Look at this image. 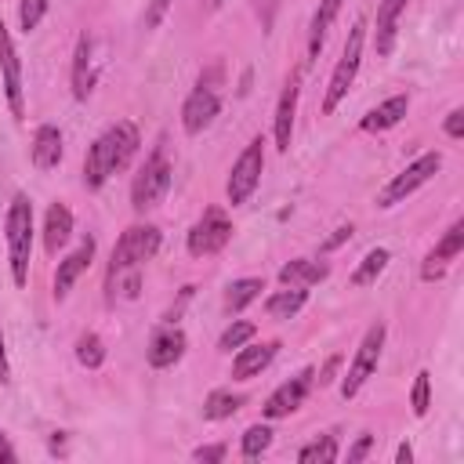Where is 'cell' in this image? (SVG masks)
Here are the masks:
<instances>
[{
    "mask_svg": "<svg viewBox=\"0 0 464 464\" xmlns=\"http://www.w3.org/2000/svg\"><path fill=\"white\" fill-rule=\"evenodd\" d=\"M69 236H72V210L65 203H51L44 218V250L58 254L69 243Z\"/></svg>",
    "mask_w": 464,
    "mask_h": 464,
    "instance_id": "obj_22",
    "label": "cell"
},
{
    "mask_svg": "<svg viewBox=\"0 0 464 464\" xmlns=\"http://www.w3.org/2000/svg\"><path fill=\"white\" fill-rule=\"evenodd\" d=\"M250 4H254V11H257L261 25L268 29V25H272V18H276V7H279V0H250Z\"/></svg>",
    "mask_w": 464,
    "mask_h": 464,
    "instance_id": "obj_38",
    "label": "cell"
},
{
    "mask_svg": "<svg viewBox=\"0 0 464 464\" xmlns=\"http://www.w3.org/2000/svg\"><path fill=\"white\" fill-rule=\"evenodd\" d=\"M225 453H228V446H225V442L196 446V450H192V460H210V464H218V460H225Z\"/></svg>",
    "mask_w": 464,
    "mask_h": 464,
    "instance_id": "obj_35",
    "label": "cell"
},
{
    "mask_svg": "<svg viewBox=\"0 0 464 464\" xmlns=\"http://www.w3.org/2000/svg\"><path fill=\"white\" fill-rule=\"evenodd\" d=\"M254 334H257V326H254V323H246V319H232V323L221 330V337H218V348H221V352L243 348V344H246Z\"/></svg>",
    "mask_w": 464,
    "mask_h": 464,
    "instance_id": "obj_32",
    "label": "cell"
},
{
    "mask_svg": "<svg viewBox=\"0 0 464 464\" xmlns=\"http://www.w3.org/2000/svg\"><path fill=\"white\" fill-rule=\"evenodd\" d=\"M0 460H7V464H11V460H18V453L11 450V442H7V435H4V431H0Z\"/></svg>",
    "mask_w": 464,
    "mask_h": 464,
    "instance_id": "obj_43",
    "label": "cell"
},
{
    "mask_svg": "<svg viewBox=\"0 0 464 464\" xmlns=\"http://www.w3.org/2000/svg\"><path fill=\"white\" fill-rule=\"evenodd\" d=\"M410 460H413V450H410V442H402L395 450V464H410Z\"/></svg>",
    "mask_w": 464,
    "mask_h": 464,
    "instance_id": "obj_44",
    "label": "cell"
},
{
    "mask_svg": "<svg viewBox=\"0 0 464 464\" xmlns=\"http://www.w3.org/2000/svg\"><path fill=\"white\" fill-rule=\"evenodd\" d=\"M170 181H174V167H170L167 152H163V149H152L149 160L141 163V170H138L134 181H130V207H134L138 214L152 210V207L167 196Z\"/></svg>",
    "mask_w": 464,
    "mask_h": 464,
    "instance_id": "obj_5",
    "label": "cell"
},
{
    "mask_svg": "<svg viewBox=\"0 0 464 464\" xmlns=\"http://www.w3.org/2000/svg\"><path fill=\"white\" fill-rule=\"evenodd\" d=\"M276 352H279V341H261V344H243V348H236V355H232V377L236 381H250V377H257L272 359H276Z\"/></svg>",
    "mask_w": 464,
    "mask_h": 464,
    "instance_id": "obj_18",
    "label": "cell"
},
{
    "mask_svg": "<svg viewBox=\"0 0 464 464\" xmlns=\"http://www.w3.org/2000/svg\"><path fill=\"white\" fill-rule=\"evenodd\" d=\"M261 170H265V138H254L239 152V160L232 163V170H228V181H225L228 207H243L254 196V188L261 185Z\"/></svg>",
    "mask_w": 464,
    "mask_h": 464,
    "instance_id": "obj_8",
    "label": "cell"
},
{
    "mask_svg": "<svg viewBox=\"0 0 464 464\" xmlns=\"http://www.w3.org/2000/svg\"><path fill=\"white\" fill-rule=\"evenodd\" d=\"M370 446H373V435H359V442L348 450V464H359V460H366Z\"/></svg>",
    "mask_w": 464,
    "mask_h": 464,
    "instance_id": "obj_39",
    "label": "cell"
},
{
    "mask_svg": "<svg viewBox=\"0 0 464 464\" xmlns=\"http://www.w3.org/2000/svg\"><path fill=\"white\" fill-rule=\"evenodd\" d=\"M297 460H301V464H330V460H337V439H334V435L312 439L308 446L297 450Z\"/></svg>",
    "mask_w": 464,
    "mask_h": 464,
    "instance_id": "obj_31",
    "label": "cell"
},
{
    "mask_svg": "<svg viewBox=\"0 0 464 464\" xmlns=\"http://www.w3.org/2000/svg\"><path fill=\"white\" fill-rule=\"evenodd\" d=\"M33 203L29 196L14 192L7 218H4V236H7V265H11V279L14 286L29 283V261H33Z\"/></svg>",
    "mask_w": 464,
    "mask_h": 464,
    "instance_id": "obj_3",
    "label": "cell"
},
{
    "mask_svg": "<svg viewBox=\"0 0 464 464\" xmlns=\"http://www.w3.org/2000/svg\"><path fill=\"white\" fill-rule=\"evenodd\" d=\"M0 80H4V98L14 120H25V83H22V58L14 47L11 29L0 22Z\"/></svg>",
    "mask_w": 464,
    "mask_h": 464,
    "instance_id": "obj_10",
    "label": "cell"
},
{
    "mask_svg": "<svg viewBox=\"0 0 464 464\" xmlns=\"http://www.w3.org/2000/svg\"><path fill=\"white\" fill-rule=\"evenodd\" d=\"M94 250H98L94 236H83V239H80V246H76L69 257H62V261H58V272H54V301H65V297H69L72 283L91 268Z\"/></svg>",
    "mask_w": 464,
    "mask_h": 464,
    "instance_id": "obj_14",
    "label": "cell"
},
{
    "mask_svg": "<svg viewBox=\"0 0 464 464\" xmlns=\"http://www.w3.org/2000/svg\"><path fill=\"white\" fill-rule=\"evenodd\" d=\"M44 14H47V0H22L18 4V25H22V33H33L44 22Z\"/></svg>",
    "mask_w": 464,
    "mask_h": 464,
    "instance_id": "obj_34",
    "label": "cell"
},
{
    "mask_svg": "<svg viewBox=\"0 0 464 464\" xmlns=\"http://www.w3.org/2000/svg\"><path fill=\"white\" fill-rule=\"evenodd\" d=\"M439 167H442V152H420L410 167H402L381 192H377V207H395V203H402V199H410L420 185H428L435 174H439Z\"/></svg>",
    "mask_w": 464,
    "mask_h": 464,
    "instance_id": "obj_9",
    "label": "cell"
},
{
    "mask_svg": "<svg viewBox=\"0 0 464 464\" xmlns=\"http://www.w3.org/2000/svg\"><path fill=\"white\" fill-rule=\"evenodd\" d=\"M460 250H464V218H457V221L446 228V236L428 250V257H424V265H420V279H424V283L442 279L446 268H450V261L460 257Z\"/></svg>",
    "mask_w": 464,
    "mask_h": 464,
    "instance_id": "obj_13",
    "label": "cell"
},
{
    "mask_svg": "<svg viewBox=\"0 0 464 464\" xmlns=\"http://www.w3.org/2000/svg\"><path fill=\"white\" fill-rule=\"evenodd\" d=\"M297 98H301V87L297 80H290L279 94V105H276V120H272V138H276V149L279 152H290V141H294V116H297Z\"/></svg>",
    "mask_w": 464,
    "mask_h": 464,
    "instance_id": "obj_17",
    "label": "cell"
},
{
    "mask_svg": "<svg viewBox=\"0 0 464 464\" xmlns=\"http://www.w3.org/2000/svg\"><path fill=\"white\" fill-rule=\"evenodd\" d=\"M160 250V228L156 225H130L120 232L112 257H109V272H105V297L116 301H134L141 290V268L145 261H152Z\"/></svg>",
    "mask_w": 464,
    "mask_h": 464,
    "instance_id": "obj_1",
    "label": "cell"
},
{
    "mask_svg": "<svg viewBox=\"0 0 464 464\" xmlns=\"http://www.w3.org/2000/svg\"><path fill=\"white\" fill-rule=\"evenodd\" d=\"M185 330L181 326H174V323H167V326H160L156 334H152V341H149V348H145V359H149V366L152 370H167V366H174L181 355H185Z\"/></svg>",
    "mask_w": 464,
    "mask_h": 464,
    "instance_id": "obj_16",
    "label": "cell"
},
{
    "mask_svg": "<svg viewBox=\"0 0 464 464\" xmlns=\"http://www.w3.org/2000/svg\"><path fill=\"white\" fill-rule=\"evenodd\" d=\"M410 406H413V413H417V417H424V413H428V406H431V373H428V370H420V373L413 377Z\"/></svg>",
    "mask_w": 464,
    "mask_h": 464,
    "instance_id": "obj_33",
    "label": "cell"
},
{
    "mask_svg": "<svg viewBox=\"0 0 464 464\" xmlns=\"http://www.w3.org/2000/svg\"><path fill=\"white\" fill-rule=\"evenodd\" d=\"M344 239H352V225H341V228H337V232H334V236L323 243V250H334V246H341Z\"/></svg>",
    "mask_w": 464,
    "mask_h": 464,
    "instance_id": "obj_41",
    "label": "cell"
},
{
    "mask_svg": "<svg viewBox=\"0 0 464 464\" xmlns=\"http://www.w3.org/2000/svg\"><path fill=\"white\" fill-rule=\"evenodd\" d=\"M388 261H392V254H388L384 246H373V250L359 261V268L352 272V286H370V283H377V276L388 268Z\"/></svg>",
    "mask_w": 464,
    "mask_h": 464,
    "instance_id": "obj_28",
    "label": "cell"
},
{
    "mask_svg": "<svg viewBox=\"0 0 464 464\" xmlns=\"http://www.w3.org/2000/svg\"><path fill=\"white\" fill-rule=\"evenodd\" d=\"M167 7H170V0H152V4H149V11H145V18H141V22H145V29H156V25L163 22Z\"/></svg>",
    "mask_w": 464,
    "mask_h": 464,
    "instance_id": "obj_36",
    "label": "cell"
},
{
    "mask_svg": "<svg viewBox=\"0 0 464 464\" xmlns=\"http://www.w3.org/2000/svg\"><path fill=\"white\" fill-rule=\"evenodd\" d=\"M265 290V279L257 276H246V279H232L228 290H225V312H243L250 301H257Z\"/></svg>",
    "mask_w": 464,
    "mask_h": 464,
    "instance_id": "obj_26",
    "label": "cell"
},
{
    "mask_svg": "<svg viewBox=\"0 0 464 464\" xmlns=\"http://www.w3.org/2000/svg\"><path fill=\"white\" fill-rule=\"evenodd\" d=\"M406 4H410V0H381V4H377L373 47H377V54H381V58H384V54H392V47H395V36H399V18H402Z\"/></svg>",
    "mask_w": 464,
    "mask_h": 464,
    "instance_id": "obj_20",
    "label": "cell"
},
{
    "mask_svg": "<svg viewBox=\"0 0 464 464\" xmlns=\"http://www.w3.org/2000/svg\"><path fill=\"white\" fill-rule=\"evenodd\" d=\"M29 160L36 170H51L62 163V130L54 123H40L29 145Z\"/></svg>",
    "mask_w": 464,
    "mask_h": 464,
    "instance_id": "obj_21",
    "label": "cell"
},
{
    "mask_svg": "<svg viewBox=\"0 0 464 464\" xmlns=\"http://www.w3.org/2000/svg\"><path fill=\"white\" fill-rule=\"evenodd\" d=\"M330 276V265L326 261H312V257H294L279 268V283L283 286H315Z\"/></svg>",
    "mask_w": 464,
    "mask_h": 464,
    "instance_id": "obj_23",
    "label": "cell"
},
{
    "mask_svg": "<svg viewBox=\"0 0 464 464\" xmlns=\"http://www.w3.org/2000/svg\"><path fill=\"white\" fill-rule=\"evenodd\" d=\"M98 83V58H94V40L87 33H80L76 51H72V98L87 102L91 91Z\"/></svg>",
    "mask_w": 464,
    "mask_h": 464,
    "instance_id": "obj_15",
    "label": "cell"
},
{
    "mask_svg": "<svg viewBox=\"0 0 464 464\" xmlns=\"http://www.w3.org/2000/svg\"><path fill=\"white\" fill-rule=\"evenodd\" d=\"M228 239H232V221L225 218L221 207H210V210L188 228L185 246H188L192 257H210V254H218Z\"/></svg>",
    "mask_w": 464,
    "mask_h": 464,
    "instance_id": "obj_11",
    "label": "cell"
},
{
    "mask_svg": "<svg viewBox=\"0 0 464 464\" xmlns=\"http://www.w3.org/2000/svg\"><path fill=\"white\" fill-rule=\"evenodd\" d=\"M239 406H243V395H236V392H228V388H214V392L203 399V417H207V420H228Z\"/></svg>",
    "mask_w": 464,
    "mask_h": 464,
    "instance_id": "obj_27",
    "label": "cell"
},
{
    "mask_svg": "<svg viewBox=\"0 0 464 464\" xmlns=\"http://www.w3.org/2000/svg\"><path fill=\"white\" fill-rule=\"evenodd\" d=\"M214 80H221V65H214L207 76H199V83L185 98V105H181V127H185V134H203L214 123V116L221 112V94H218Z\"/></svg>",
    "mask_w": 464,
    "mask_h": 464,
    "instance_id": "obj_7",
    "label": "cell"
},
{
    "mask_svg": "<svg viewBox=\"0 0 464 464\" xmlns=\"http://www.w3.org/2000/svg\"><path fill=\"white\" fill-rule=\"evenodd\" d=\"M406 112H410V94H392V98H384L381 105H373V109L359 120V127H362L366 134H381V130H392L395 123H402Z\"/></svg>",
    "mask_w": 464,
    "mask_h": 464,
    "instance_id": "obj_19",
    "label": "cell"
},
{
    "mask_svg": "<svg viewBox=\"0 0 464 464\" xmlns=\"http://www.w3.org/2000/svg\"><path fill=\"white\" fill-rule=\"evenodd\" d=\"M268 446H272V428L268 424H250L239 439V453L246 460H257L261 453H268Z\"/></svg>",
    "mask_w": 464,
    "mask_h": 464,
    "instance_id": "obj_30",
    "label": "cell"
},
{
    "mask_svg": "<svg viewBox=\"0 0 464 464\" xmlns=\"http://www.w3.org/2000/svg\"><path fill=\"white\" fill-rule=\"evenodd\" d=\"M308 301V286H283L265 301V312L272 319H294Z\"/></svg>",
    "mask_w": 464,
    "mask_h": 464,
    "instance_id": "obj_25",
    "label": "cell"
},
{
    "mask_svg": "<svg viewBox=\"0 0 464 464\" xmlns=\"http://www.w3.org/2000/svg\"><path fill=\"white\" fill-rule=\"evenodd\" d=\"M138 145H141V138H138V127L130 120H120L109 130H102L83 156V185L102 188L116 170H123L134 160Z\"/></svg>",
    "mask_w": 464,
    "mask_h": 464,
    "instance_id": "obj_2",
    "label": "cell"
},
{
    "mask_svg": "<svg viewBox=\"0 0 464 464\" xmlns=\"http://www.w3.org/2000/svg\"><path fill=\"white\" fill-rule=\"evenodd\" d=\"M210 7H221V0H210Z\"/></svg>",
    "mask_w": 464,
    "mask_h": 464,
    "instance_id": "obj_45",
    "label": "cell"
},
{
    "mask_svg": "<svg viewBox=\"0 0 464 464\" xmlns=\"http://www.w3.org/2000/svg\"><path fill=\"white\" fill-rule=\"evenodd\" d=\"M76 362L80 366H87V370H98L102 362H105V341L98 337V334H80L76 337Z\"/></svg>",
    "mask_w": 464,
    "mask_h": 464,
    "instance_id": "obj_29",
    "label": "cell"
},
{
    "mask_svg": "<svg viewBox=\"0 0 464 464\" xmlns=\"http://www.w3.org/2000/svg\"><path fill=\"white\" fill-rule=\"evenodd\" d=\"M384 337H388V326L381 319L362 334V341H359V348H355V355L348 362V373L341 377V399H355L362 392V384L377 373L381 352H384Z\"/></svg>",
    "mask_w": 464,
    "mask_h": 464,
    "instance_id": "obj_6",
    "label": "cell"
},
{
    "mask_svg": "<svg viewBox=\"0 0 464 464\" xmlns=\"http://www.w3.org/2000/svg\"><path fill=\"white\" fill-rule=\"evenodd\" d=\"M341 7H344V0H319L315 14H312V22H308V62H315V54L323 51L326 33H330V25L337 22Z\"/></svg>",
    "mask_w": 464,
    "mask_h": 464,
    "instance_id": "obj_24",
    "label": "cell"
},
{
    "mask_svg": "<svg viewBox=\"0 0 464 464\" xmlns=\"http://www.w3.org/2000/svg\"><path fill=\"white\" fill-rule=\"evenodd\" d=\"M337 366H341V355H330V359L323 362V370H319V377H315V381H319V384H330V381L337 377Z\"/></svg>",
    "mask_w": 464,
    "mask_h": 464,
    "instance_id": "obj_40",
    "label": "cell"
},
{
    "mask_svg": "<svg viewBox=\"0 0 464 464\" xmlns=\"http://www.w3.org/2000/svg\"><path fill=\"white\" fill-rule=\"evenodd\" d=\"M362 44H366V18H355V25L348 29V40H344V51L330 72V83H326V94H323V112L330 116L352 91L355 83V72L362 65Z\"/></svg>",
    "mask_w": 464,
    "mask_h": 464,
    "instance_id": "obj_4",
    "label": "cell"
},
{
    "mask_svg": "<svg viewBox=\"0 0 464 464\" xmlns=\"http://www.w3.org/2000/svg\"><path fill=\"white\" fill-rule=\"evenodd\" d=\"M312 381H315V370H301L297 377H290V381H283L268 399H265V406H261V413L268 417V420H279V417H290L294 410H301V402L308 399V392H312Z\"/></svg>",
    "mask_w": 464,
    "mask_h": 464,
    "instance_id": "obj_12",
    "label": "cell"
},
{
    "mask_svg": "<svg viewBox=\"0 0 464 464\" xmlns=\"http://www.w3.org/2000/svg\"><path fill=\"white\" fill-rule=\"evenodd\" d=\"M442 130L457 141V138H464V109H453L450 116H446V123H442Z\"/></svg>",
    "mask_w": 464,
    "mask_h": 464,
    "instance_id": "obj_37",
    "label": "cell"
},
{
    "mask_svg": "<svg viewBox=\"0 0 464 464\" xmlns=\"http://www.w3.org/2000/svg\"><path fill=\"white\" fill-rule=\"evenodd\" d=\"M0 381H11V366H7V344H4V326H0Z\"/></svg>",
    "mask_w": 464,
    "mask_h": 464,
    "instance_id": "obj_42",
    "label": "cell"
}]
</instances>
